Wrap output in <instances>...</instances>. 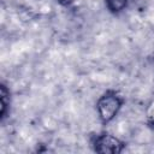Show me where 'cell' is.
<instances>
[{"label":"cell","mask_w":154,"mask_h":154,"mask_svg":"<svg viewBox=\"0 0 154 154\" xmlns=\"http://www.w3.org/2000/svg\"><path fill=\"white\" fill-rule=\"evenodd\" d=\"M122 105H123L122 96H119L118 93L113 90H108L102 96H100L96 103V109L101 122L103 124H107L111 120H113L114 117L118 114L119 109L122 108Z\"/></svg>","instance_id":"1"},{"label":"cell","mask_w":154,"mask_h":154,"mask_svg":"<svg viewBox=\"0 0 154 154\" xmlns=\"http://www.w3.org/2000/svg\"><path fill=\"white\" fill-rule=\"evenodd\" d=\"M93 147H94V150L97 153L117 154L123 150L124 143L117 137L112 136L111 134H101V135H96L93 138Z\"/></svg>","instance_id":"2"},{"label":"cell","mask_w":154,"mask_h":154,"mask_svg":"<svg viewBox=\"0 0 154 154\" xmlns=\"http://www.w3.org/2000/svg\"><path fill=\"white\" fill-rule=\"evenodd\" d=\"M0 114H1V119H4L6 117L7 113V107L10 106V91L7 90L5 84L0 85Z\"/></svg>","instance_id":"3"},{"label":"cell","mask_w":154,"mask_h":154,"mask_svg":"<svg viewBox=\"0 0 154 154\" xmlns=\"http://www.w3.org/2000/svg\"><path fill=\"white\" fill-rule=\"evenodd\" d=\"M105 1H106L107 8L112 13L122 12L126 7V5H128V0H105Z\"/></svg>","instance_id":"4"},{"label":"cell","mask_w":154,"mask_h":154,"mask_svg":"<svg viewBox=\"0 0 154 154\" xmlns=\"http://www.w3.org/2000/svg\"><path fill=\"white\" fill-rule=\"evenodd\" d=\"M57 1H59V2L63 4V5H69V4H71L73 0H57Z\"/></svg>","instance_id":"5"}]
</instances>
